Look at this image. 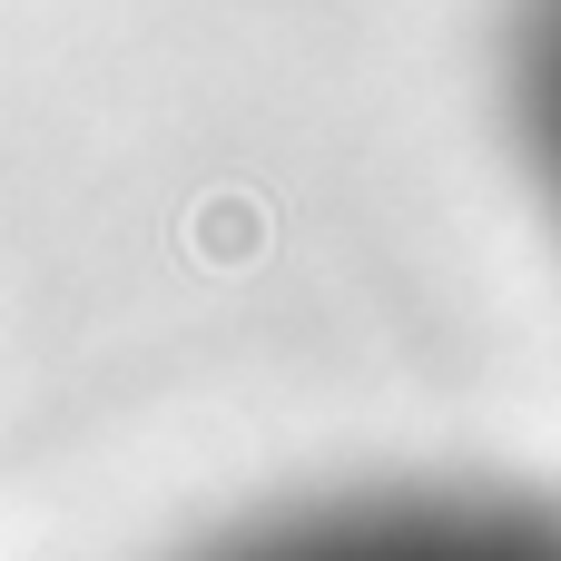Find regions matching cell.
Here are the masks:
<instances>
[{
    "label": "cell",
    "mask_w": 561,
    "mask_h": 561,
    "mask_svg": "<svg viewBox=\"0 0 561 561\" xmlns=\"http://www.w3.org/2000/svg\"><path fill=\"white\" fill-rule=\"evenodd\" d=\"M513 118H523V148L552 187L561 217V0H523V30H513Z\"/></svg>",
    "instance_id": "cell-1"
}]
</instances>
